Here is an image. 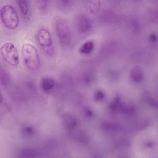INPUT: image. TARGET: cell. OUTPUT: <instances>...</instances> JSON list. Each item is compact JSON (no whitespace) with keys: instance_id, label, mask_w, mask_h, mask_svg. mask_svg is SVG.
Returning a JSON list of instances; mask_svg holds the SVG:
<instances>
[{"instance_id":"6da1fadb","label":"cell","mask_w":158,"mask_h":158,"mask_svg":"<svg viewBox=\"0 0 158 158\" xmlns=\"http://www.w3.org/2000/svg\"><path fill=\"white\" fill-rule=\"evenodd\" d=\"M23 57L26 66L30 69H37L40 64V58L37 50L33 45L26 43L22 47Z\"/></svg>"},{"instance_id":"7a4b0ae2","label":"cell","mask_w":158,"mask_h":158,"mask_svg":"<svg viewBox=\"0 0 158 158\" xmlns=\"http://www.w3.org/2000/svg\"><path fill=\"white\" fill-rule=\"evenodd\" d=\"M0 16L4 25L7 28L14 29L18 25L19 19L16 11L9 5L3 6L1 9Z\"/></svg>"},{"instance_id":"3957f363","label":"cell","mask_w":158,"mask_h":158,"mask_svg":"<svg viewBox=\"0 0 158 158\" xmlns=\"http://www.w3.org/2000/svg\"><path fill=\"white\" fill-rule=\"evenodd\" d=\"M56 31L61 45L66 46L70 43L71 35L69 27L65 20L58 19L56 24Z\"/></svg>"},{"instance_id":"277c9868","label":"cell","mask_w":158,"mask_h":158,"mask_svg":"<svg viewBox=\"0 0 158 158\" xmlns=\"http://www.w3.org/2000/svg\"><path fill=\"white\" fill-rule=\"evenodd\" d=\"M0 52L3 59L13 66L17 65L19 62V56L17 49L12 43L4 44L0 48Z\"/></svg>"},{"instance_id":"5b68a950","label":"cell","mask_w":158,"mask_h":158,"mask_svg":"<svg viewBox=\"0 0 158 158\" xmlns=\"http://www.w3.org/2000/svg\"><path fill=\"white\" fill-rule=\"evenodd\" d=\"M37 38L39 43L45 52L49 55H52L54 50L49 31L45 29H40L37 34Z\"/></svg>"},{"instance_id":"8992f818","label":"cell","mask_w":158,"mask_h":158,"mask_svg":"<svg viewBox=\"0 0 158 158\" xmlns=\"http://www.w3.org/2000/svg\"><path fill=\"white\" fill-rule=\"evenodd\" d=\"M78 28L79 31L83 33L89 31L92 27V22L87 16L81 15L79 16L77 20Z\"/></svg>"},{"instance_id":"52a82bcc","label":"cell","mask_w":158,"mask_h":158,"mask_svg":"<svg viewBox=\"0 0 158 158\" xmlns=\"http://www.w3.org/2000/svg\"><path fill=\"white\" fill-rule=\"evenodd\" d=\"M82 2L85 9L89 13L94 14L99 11L101 6L99 0H82Z\"/></svg>"},{"instance_id":"ba28073f","label":"cell","mask_w":158,"mask_h":158,"mask_svg":"<svg viewBox=\"0 0 158 158\" xmlns=\"http://www.w3.org/2000/svg\"><path fill=\"white\" fill-rule=\"evenodd\" d=\"M19 10L22 14L24 16L28 15L29 9L27 0H17Z\"/></svg>"},{"instance_id":"9c48e42d","label":"cell","mask_w":158,"mask_h":158,"mask_svg":"<svg viewBox=\"0 0 158 158\" xmlns=\"http://www.w3.org/2000/svg\"><path fill=\"white\" fill-rule=\"evenodd\" d=\"M94 43L91 41H88L84 43L80 47L79 52L83 54H88L92 51L94 48Z\"/></svg>"},{"instance_id":"30bf717a","label":"cell","mask_w":158,"mask_h":158,"mask_svg":"<svg viewBox=\"0 0 158 158\" xmlns=\"http://www.w3.org/2000/svg\"><path fill=\"white\" fill-rule=\"evenodd\" d=\"M54 85V82L51 78H44L42 81V87L45 91H47L53 88Z\"/></svg>"},{"instance_id":"8fae6325","label":"cell","mask_w":158,"mask_h":158,"mask_svg":"<svg viewBox=\"0 0 158 158\" xmlns=\"http://www.w3.org/2000/svg\"><path fill=\"white\" fill-rule=\"evenodd\" d=\"M36 6L41 10H45L48 7L49 0H35Z\"/></svg>"},{"instance_id":"7c38bea8","label":"cell","mask_w":158,"mask_h":158,"mask_svg":"<svg viewBox=\"0 0 158 158\" xmlns=\"http://www.w3.org/2000/svg\"><path fill=\"white\" fill-rule=\"evenodd\" d=\"M0 82L2 84L7 83L9 81V77L6 73L1 69L0 72Z\"/></svg>"},{"instance_id":"4fadbf2b","label":"cell","mask_w":158,"mask_h":158,"mask_svg":"<svg viewBox=\"0 0 158 158\" xmlns=\"http://www.w3.org/2000/svg\"><path fill=\"white\" fill-rule=\"evenodd\" d=\"M71 0H57L58 3L59 4L63 6H68L70 3Z\"/></svg>"},{"instance_id":"5bb4252c","label":"cell","mask_w":158,"mask_h":158,"mask_svg":"<svg viewBox=\"0 0 158 158\" xmlns=\"http://www.w3.org/2000/svg\"><path fill=\"white\" fill-rule=\"evenodd\" d=\"M25 131L28 133H32L33 132V129L30 127H27L25 129Z\"/></svg>"}]
</instances>
